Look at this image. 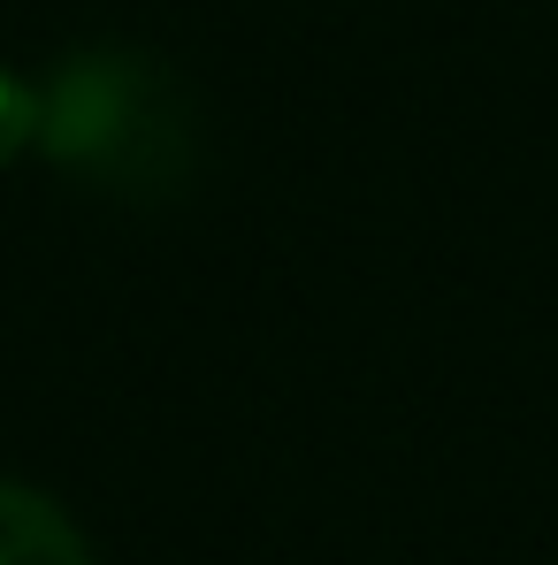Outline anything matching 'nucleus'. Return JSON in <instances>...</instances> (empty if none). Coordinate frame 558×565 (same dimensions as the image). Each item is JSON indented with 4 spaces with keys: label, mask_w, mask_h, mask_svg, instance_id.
I'll list each match as a JSON object with an SVG mask.
<instances>
[{
    "label": "nucleus",
    "mask_w": 558,
    "mask_h": 565,
    "mask_svg": "<svg viewBox=\"0 0 558 565\" xmlns=\"http://www.w3.org/2000/svg\"><path fill=\"white\" fill-rule=\"evenodd\" d=\"M0 565H93V543L54 497L0 481Z\"/></svg>",
    "instance_id": "nucleus-1"
},
{
    "label": "nucleus",
    "mask_w": 558,
    "mask_h": 565,
    "mask_svg": "<svg viewBox=\"0 0 558 565\" xmlns=\"http://www.w3.org/2000/svg\"><path fill=\"white\" fill-rule=\"evenodd\" d=\"M31 138H39V93H31L15 70H0V169H8Z\"/></svg>",
    "instance_id": "nucleus-2"
}]
</instances>
